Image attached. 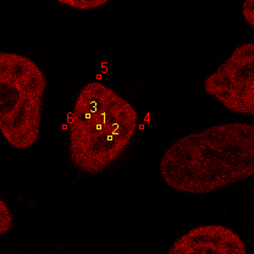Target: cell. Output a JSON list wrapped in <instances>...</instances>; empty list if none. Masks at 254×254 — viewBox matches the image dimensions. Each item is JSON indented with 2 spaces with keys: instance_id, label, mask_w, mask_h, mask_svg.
Here are the masks:
<instances>
[{
  "instance_id": "6",
  "label": "cell",
  "mask_w": 254,
  "mask_h": 254,
  "mask_svg": "<svg viewBox=\"0 0 254 254\" xmlns=\"http://www.w3.org/2000/svg\"><path fill=\"white\" fill-rule=\"evenodd\" d=\"M59 2L77 10H93L107 4L108 0H59Z\"/></svg>"
},
{
  "instance_id": "8",
  "label": "cell",
  "mask_w": 254,
  "mask_h": 254,
  "mask_svg": "<svg viewBox=\"0 0 254 254\" xmlns=\"http://www.w3.org/2000/svg\"><path fill=\"white\" fill-rule=\"evenodd\" d=\"M242 14L245 20L247 21L251 27H254V1L253 0H247L242 5Z\"/></svg>"
},
{
  "instance_id": "7",
  "label": "cell",
  "mask_w": 254,
  "mask_h": 254,
  "mask_svg": "<svg viewBox=\"0 0 254 254\" xmlns=\"http://www.w3.org/2000/svg\"><path fill=\"white\" fill-rule=\"evenodd\" d=\"M14 224L10 209L4 199L0 200V235H5Z\"/></svg>"
},
{
  "instance_id": "3",
  "label": "cell",
  "mask_w": 254,
  "mask_h": 254,
  "mask_svg": "<svg viewBox=\"0 0 254 254\" xmlns=\"http://www.w3.org/2000/svg\"><path fill=\"white\" fill-rule=\"evenodd\" d=\"M46 88V75L33 60L0 53V131L16 149H30L38 141Z\"/></svg>"
},
{
  "instance_id": "5",
  "label": "cell",
  "mask_w": 254,
  "mask_h": 254,
  "mask_svg": "<svg viewBox=\"0 0 254 254\" xmlns=\"http://www.w3.org/2000/svg\"><path fill=\"white\" fill-rule=\"evenodd\" d=\"M170 254H246V246L234 230L221 225L192 229L174 242Z\"/></svg>"
},
{
  "instance_id": "2",
  "label": "cell",
  "mask_w": 254,
  "mask_h": 254,
  "mask_svg": "<svg viewBox=\"0 0 254 254\" xmlns=\"http://www.w3.org/2000/svg\"><path fill=\"white\" fill-rule=\"evenodd\" d=\"M137 125V110L125 98L102 82L84 84L71 113V164L91 176L104 173L127 149Z\"/></svg>"
},
{
  "instance_id": "4",
  "label": "cell",
  "mask_w": 254,
  "mask_h": 254,
  "mask_svg": "<svg viewBox=\"0 0 254 254\" xmlns=\"http://www.w3.org/2000/svg\"><path fill=\"white\" fill-rule=\"evenodd\" d=\"M204 92L226 109L254 114V44L237 47L231 57L205 78Z\"/></svg>"
},
{
  "instance_id": "1",
  "label": "cell",
  "mask_w": 254,
  "mask_h": 254,
  "mask_svg": "<svg viewBox=\"0 0 254 254\" xmlns=\"http://www.w3.org/2000/svg\"><path fill=\"white\" fill-rule=\"evenodd\" d=\"M164 182L175 190L206 194L254 175V126L230 123L174 142L160 161Z\"/></svg>"
}]
</instances>
